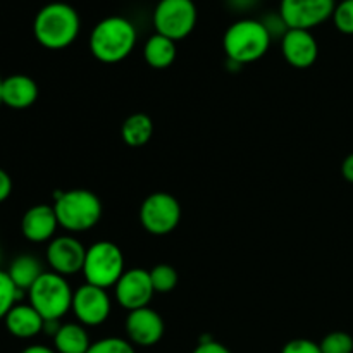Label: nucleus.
<instances>
[{"label": "nucleus", "instance_id": "f257e3e1", "mask_svg": "<svg viewBox=\"0 0 353 353\" xmlns=\"http://www.w3.org/2000/svg\"><path fill=\"white\" fill-rule=\"evenodd\" d=\"M81 30V19L72 6L50 2L41 7L33 21V34L41 47L62 50L74 43Z\"/></svg>", "mask_w": 353, "mask_h": 353}, {"label": "nucleus", "instance_id": "f03ea898", "mask_svg": "<svg viewBox=\"0 0 353 353\" xmlns=\"http://www.w3.org/2000/svg\"><path fill=\"white\" fill-rule=\"evenodd\" d=\"M137 38V28L130 19L109 16L97 23L90 33V52L103 64H117L133 52Z\"/></svg>", "mask_w": 353, "mask_h": 353}, {"label": "nucleus", "instance_id": "7ed1b4c3", "mask_svg": "<svg viewBox=\"0 0 353 353\" xmlns=\"http://www.w3.org/2000/svg\"><path fill=\"white\" fill-rule=\"evenodd\" d=\"M59 226L71 233H83L99 224L102 217V202L93 192L85 188L59 192L54 202Z\"/></svg>", "mask_w": 353, "mask_h": 353}, {"label": "nucleus", "instance_id": "20e7f679", "mask_svg": "<svg viewBox=\"0 0 353 353\" xmlns=\"http://www.w3.org/2000/svg\"><path fill=\"white\" fill-rule=\"evenodd\" d=\"M272 37L262 21L240 19L231 24L223 38L228 59L234 64H250L268 54Z\"/></svg>", "mask_w": 353, "mask_h": 353}, {"label": "nucleus", "instance_id": "39448f33", "mask_svg": "<svg viewBox=\"0 0 353 353\" xmlns=\"http://www.w3.org/2000/svg\"><path fill=\"white\" fill-rule=\"evenodd\" d=\"M72 296L68 278L54 271L43 272L28 290L30 303L45 321H61L71 310Z\"/></svg>", "mask_w": 353, "mask_h": 353}, {"label": "nucleus", "instance_id": "423d86ee", "mask_svg": "<svg viewBox=\"0 0 353 353\" xmlns=\"http://www.w3.org/2000/svg\"><path fill=\"white\" fill-rule=\"evenodd\" d=\"M124 271V254L116 243L102 240L86 248L85 265L81 271L86 283L107 290L116 286Z\"/></svg>", "mask_w": 353, "mask_h": 353}, {"label": "nucleus", "instance_id": "0eeeda50", "mask_svg": "<svg viewBox=\"0 0 353 353\" xmlns=\"http://www.w3.org/2000/svg\"><path fill=\"white\" fill-rule=\"evenodd\" d=\"M199 12L193 0H159L154 10L155 33L179 41L195 30Z\"/></svg>", "mask_w": 353, "mask_h": 353}, {"label": "nucleus", "instance_id": "6e6552de", "mask_svg": "<svg viewBox=\"0 0 353 353\" xmlns=\"http://www.w3.org/2000/svg\"><path fill=\"white\" fill-rule=\"evenodd\" d=\"M181 221V205L171 193L155 192L143 200L140 207V223L147 233L165 236L178 228Z\"/></svg>", "mask_w": 353, "mask_h": 353}, {"label": "nucleus", "instance_id": "1a4fd4ad", "mask_svg": "<svg viewBox=\"0 0 353 353\" xmlns=\"http://www.w3.org/2000/svg\"><path fill=\"white\" fill-rule=\"evenodd\" d=\"M336 0H281L279 16L288 30H307L333 17Z\"/></svg>", "mask_w": 353, "mask_h": 353}, {"label": "nucleus", "instance_id": "9d476101", "mask_svg": "<svg viewBox=\"0 0 353 353\" xmlns=\"http://www.w3.org/2000/svg\"><path fill=\"white\" fill-rule=\"evenodd\" d=\"M71 310L74 312L78 323L83 326H100L109 319L110 310H112V300H110L107 290L85 283L74 292Z\"/></svg>", "mask_w": 353, "mask_h": 353}, {"label": "nucleus", "instance_id": "9b49d317", "mask_svg": "<svg viewBox=\"0 0 353 353\" xmlns=\"http://www.w3.org/2000/svg\"><path fill=\"white\" fill-rule=\"evenodd\" d=\"M155 295L154 285L150 279V271L145 269H130L124 271L119 281L114 286L116 302L128 312L148 307L152 296Z\"/></svg>", "mask_w": 353, "mask_h": 353}, {"label": "nucleus", "instance_id": "f8f14e48", "mask_svg": "<svg viewBox=\"0 0 353 353\" xmlns=\"http://www.w3.org/2000/svg\"><path fill=\"white\" fill-rule=\"evenodd\" d=\"M45 257H47V264L50 265L52 271L68 278V276H74L83 271L86 248L78 238L64 234V236L50 240Z\"/></svg>", "mask_w": 353, "mask_h": 353}, {"label": "nucleus", "instance_id": "ddd939ff", "mask_svg": "<svg viewBox=\"0 0 353 353\" xmlns=\"http://www.w3.org/2000/svg\"><path fill=\"white\" fill-rule=\"evenodd\" d=\"M164 319L150 307L131 310L126 317L128 340L137 347H154L164 336Z\"/></svg>", "mask_w": 353, "mask_h": 353}, {"label": "nucleus", "instance_id": "4468645a", "mask_svg": "<svg viewBox=\"0 0 353 353\" xmlns=\"http://www.w3.org/2000/svg\"><path fill=\"white\" fill-rule=\"evenodd\" d=\"M281 54L290 65L307 69L319 57V45L307 30H288L281 38Z\"/></svg>", "mask_w": 353, "mask_h": 353}, {"label": "nucleus", "instance_id": "2eb2a0df", "mask_svg": "<svg viewBox=\"0 0 353 353\" xmlns=\"http://www.w3.org/2000/svg\"><path fill=\"white\" fill-rule=\"evenodd\" d=\"M59 228L57 216L52 205H33L24 212L21 219V233L31 243H43L54 240V234Z\"/></svg>", "mask_w": 353, "mask_h": 353}, {"label": "nucleus", "instance_id": "dca6fc26", "mask_svg": "<svg viewBox=\"0 0 353 353\" xmlns=\"http://www.w3.org/2000/svg\"><path fill=\"white\" fill-rule=\"evenodd\" d=\"M6 330L19 340H31L43 333L45 319L31 303H16L3 319Z\"/></svg>", "mask_w": 353, "mask_h": 353}, {"label": "nucleus", "instance_id": "f3484780", "mask_svg": "<svg viewBox=\"0 0 353 353\" xmlns=\"http://www.w3.org/2000/svg\"><path fill=\"white\" fill-rule=\"evenodd\" d=\"M38 99V85L26 74H12L3 78L2 105L14 110H24Z\"/></svg>", "mask_w": 353, "mask_h": 353}, {"label": "nucleus", "instance_id": "a211bd4d", "mask_svg": "<svg viewBox=\"0 0 353 353\" xmlns=\"http://www.w3.org/2000/svg\"><path fill=\"white\" fill-rule=\"evenodd\" d=\"M176 41L168 37L155 33L145 41L143 59L150 68L154 69H168L176 61Z\"/></svg>", "mask_w": 353, "mask_h": 353}, {"label": "nucleus", "instance_id": "6ab92c4d", "mask_svg": "<svg viewBox=\"0 0 353 353\" xmlns=\"http://www.w3.org/2000/svg\"><path fill=\"white\" fill-rule=\"evenodd\" d=\"M54 347L57 353H86L92 347L85 326L79 323L61 324L54 336Z\"/></svg>", "mask_w": 353, "mask_h": 353}, {"label": "nucleus", "instance_id": "aec40b11", "mask_svg": "<svg viewBox=\"0 0 353 353\" xmlns=\"http://www.w3.org/2000/svg\"><path fill=\"white\" fill-rule=\"evenodd\" d=\"M7 272H9L10 279H12L17 290L28 292L45 271L37 257H33V255H19V257L10 262Z\"/></svg>", "mask_w": 353, "mask_h": 353}, {"label": "nucleus", "instance_id": "412c9836", "mask_svg": "<svg viewBox=\"0 0 353 353\" xmlns=\"http://www.w3.org/2000/svg\"><path fill=\"white\" fill-rule=\"evenodd\" d=\"M152 134H154V123L152 117L143 112L131 114L121 128V137L128 147H143L150 141Z\"/></svg>", "mask_w": 353, "mask_h": 353}, {"label": "nucleus", "instance_id": "4be33fe9", "mask_svg": "<svg viewBox=\"0 0 353 353\" xmlns=\"http://www.w3.org/2000/svg\"><path fill=\"white\" fill-rule=\"evenodd\" d=\"M21 295H23V292L16 288L9 272L0 269V321L6 319L9 310L19 302Z\"/></svg>", "mask_w": 353, "mask_h": 353}, {"label": "nucleus", "instance_id": "5701e85b", "mask_svg": "<svg viewBox=\"0 0 353 353\" xmlns=\"http://www.w3.org/2000/svg\"><path fill=\"white\" fill-rule=\"evenodd\" d=\"M150 279L155 293H169L178 286L179 276L172 265L159 264L150 271Z\"/></svg>", "mask_w": 353, "mask_h": 353}, {"label": "nucleus", "instance_id": "b1692460", "mask_svg": "<svg viewBox=\"0 0 353 353\" xmlns=\"http://www.w3.org/2000/svg\"><path fill=\"white\" fill-rule=\"evenodd\" d=\"M323 353H353V338L345 331H333L321 341Z\"/></svg>", "mask_w": 353, "mask_h": 353}, {"label": "nucleus", "instance_id": "393cba45", "mask_svg": "<svg viewBox=\"0 0 353 353\" xmlns=\"http://www.w3.org/2000/svg\"><path fill=\"white\" fill-rule=\"evenodd\" d=\"M86 353H137L134 345L130 340H123L117 336L102 338V340L92 343Z\"/></svg>", "mask_w": 353, "mask_h": 353}, {"label": "nucleus", "instance_id": "a878e982", "mask_svg": "<svg viewBox=\"0 0 353 353\" xmlns=\"http://www.w3.org/2000/svg\"><path fill=\"white\" fill-rule=\"evenodd\" d=\"M331 19L340 33L353 34V0H340Z\"/></svg>", "mask_w": 353, "mask_h": 353}, {"label": "nucleus", "instance_id": "bb28decb", "mask_svg": "<svg viewBox=\"0 0 353 353\" xmlns=\"http://www.w3.org/2000/svg\"><path fill=\"white\" fill-rule=\"evenodd\" d=\"M281 353H323V350H321V345L316 343V341L307 340V338H296V340L288 341L283 347Z\"/></svg>", "mask_w": 353, "mask_h": 353}, {"label": "nucleus", "instance_id": "cd10ccee", "mask_svg": "<svg viewBox=\"0 0 353 353\" xmlns=\"http://www.w3.org/2000/svg\"><path fill=\"white\" fill-rule=\"evenodd\" d=\"M192 353H233L228 347H224L223 343L214 340L202 341V343L196 345V348Z\"/></svg>", "mask_w": 353, "mask_h": 353}, {"label": "nucleus", "instance_id": "c85d7f7f", "mask_svg": "<svg viewBox=\"0 0 353 353\" xmlns=\"http://www.w3.org/2000/svg\"><path fill=\"white\" fill-rule=\"evenodd\" d=\"M10 193H12V179L0 168V203L6 202L10 196Z\"/></svg>", "mask_w": 353, "mask_h": 353}, {"label": "nucleus", "instance_id": "c756f323", "mask_svg": "<svg viewBox=\"0 0 353 353\" xmlns=\"http://www.w3.org/2000/svg\"><path fill=\"white\" fill-rule=\"evenodd\" d=\"M341 174L348 183H353V154L348 155L341 164Z\"/></svg>", "mask_w": 353, "mask_h": 353}, {"label": "nucleus", "instance_id": "7c9ffc66", "mask_svg": "<svg viewBox=\"0 0 353 353\" xmlns=\"http://www.w3.org/2000/svg\"><path fill=\"white\" fill-rule=\"evenodd\" d=\"M21 353H57V352L50 347H45V345H30V347L24 348Z\"/></svg>", "mask_w": 353, "mask_h": 353}, {"label": "nucleus", "instance_id": "2f4dec72", "mask_svg": "<svg viewBox=\"0 0 353 353\" xmlns=\"http://www.w3.org/2000/svg\"><path fill=\"white\" fill-rule=\"evenodd\" d=\"M2 83H3V78L0 76V105H2Z\"/></svg>", "mask_w": 353, "mask_h": 353}]
</instances>
